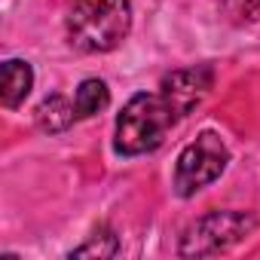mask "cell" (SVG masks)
Instances as JSON below:
<instances>
[{"label":"cell","mask_w":260,"mask_h":260,"mask_svg":"<svg viewBox=\"0 0 260 260\" xmlns=\"http://www.w3.org/2000/svg\"><path fill=\"white\" fill-rule=\"evenodd\" d=\"M251 7H254V10H257V13H260V0H251Z\"/></svg>","instance_id":"obj_10"},{"label":"cell","mask_w":260,"mask_h":260,"mask_svg":"<svg viewBox=\"0 0 260 260\" xmlns=\"http://www.w3.org/2000/svg\"><path fill=\"white\" fill-rule=\"evenodd\" d=\"M257 230V217L251 211L226 208V211H208L199 220H193L181 236V257H211L226 254L239 242H245Z\"/></svg>","instance_id":"obj_3"},{"label":"cell","mask_w":260,"mask_h":260,"mask_svg":"<svg viewBox=\"0 0 260 260\" xmlns=\"http://www.w3.org/2000/svg\"><path fill=\"white\" fill-rule=\"evenodd\" d=\"M178 110L162 92H135L116 116L113 150L119 156H144L153 153L178 122Z\"/></svg>","instance_id":"obj_2"},{"label":"cell","mask_w":260,"mask_h":260,"mask_svg":"<svg viewBox=\"0 0 260 260\" xmlns=\"http://www.w3.org/2000/svg\"><path fill=\"white\" fill-rule=\"evenodd\" d=\"M132 31L128 0H68L64 34L80 52H113Z\"/></svg>","instance_id":"obj_1"},{"label":"cell","mask_w":260,"mask_h":260,"mask_svg":"<svg viewBox=\"0 0 260 260\" xmlns=\"http://www.w3.org/2000/svg\"><path fill=\"white\" fill-rule=\"evenodd\" d=\"M116 251H119V242H116L113 230L110 226H98L83 245H77L71 251V257H116Z\"/></svg>","instance_id":"obj_9"},{"label":"cell","mask_w":260,"mask_h":260,"mask_svg":"<svg viewBox=\"0 0 260 260\" xmlns=\"http://www.w3.org/2000/svg\"><path fill=\"white\" fill-rule=\"evenodd\" d=\"M34 89V68L25 58H7L4 71H0V101L7 110H16L25 104V98Z\"/></svg>","instance_id":"obj_6"},{"label":"cell","mask_w":260,"mask_h":260,"mask_svg":"<svg viewBox=\"0 0 260 260\" xmlns=\"http://www.w3.org/2000/svg\"><path fill=\"white\" fill-rule=\"evenodd\" d=\"M34 119H37V125L43 128L46 135H61V132H68V128H71L80 116H77V104H74L68 95L52 92V95H46V98L37 104Z\"/></svg>","instance_id":"obj_7"},{"label":"cell","mask_w":260,"mask_h":260,"mask_svg":"<svg viewBox=\"0 0 260 260\" xmlns=\"http://www.w3.org/2000/svg\"><path fill=\"white\" fill-rule=\"evenodd\" d=\"M230 166V147L217 132H202L196 135V141H190L178 162H175V193L181 199L196 196L199 190H205L208 184H214Z\"/></svg>","instance_id":"obj_4"},{"label":"cell","mask_w":260,"mask_h":260,"mask_svg":"<svg viewBox=\"0 0 260 260\" xmlns=\"http://www.w3.org/2000/svg\"><path fill=\"white\" fill-rule=\"evenodd\" d=\"M211 83H214V71H211L208 64H196V68L172 71V74L162 80L159 92L169 98V104L178 110V116H187V113L208 95Z\"/></svg>","instance_id":"obj_5"},{"label":"cell","mask_w":260,"mask_h":260,"mask_svg":"<svg viewBox=\"0 0 260 260\" xmlns=\"http://www.w3.org/2000/svg\"><path fill=\"white\" fill-rule=\"evenodd\" d=\"M74 104H77V116L80 119H89V116H98L107 104H110V89L104 80L98 77H86L77 92H74Z\"/></svg>","instance_id":"obj_8"}]
</instances>
